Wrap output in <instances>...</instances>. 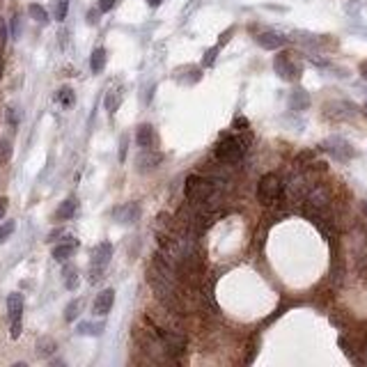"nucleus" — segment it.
I'll return each mask as SVG.
<instances>
[{
	"label": "nucleus",
	"instance_id": "obj_4",
	"mask_svg": "<svg viewBox=\"0 0 367 367\" xmlns=\"http://www.w3.org/2000/svg\"><path fill=\"white\" fill-rule=\"evenodd\" d=\"M243 143L239 138H232V135H225L218 145H216V159L220 163H239L243 156Z\"/></svg>",
	"mask_w": 367,
	"mask_h": 367
},
{
	"label": "nucleus",
	"instance_id": "obj_36",
	"mask_svg": "<svg viewBox=\"0 0 367 367\" xmlns=\"http://www.w3.org/2000/svg\"><path fill=\"white\" fill-rule=\"evenodd\" d=\"M358 71H360V76L367 80V60H362V62H360V67H358Z\"/></svg>",
	"mask_w": 367,
	"mask_h": 367
},
{
	"label": "nucleus",
	"instance_id": "obj_20",
	"mask_svg": "<svg viewBox=\"0 0 367 367\" xmlns=\"http://www.w3.org/2000/svg\"><path fill=\"white\" fill-rule=\"evenodd\" d=\"M119 101H122V89H110L108 97H106V108H108V113H115V110H117Z\"/></svg>",
	"mask_w": 367,
	"mask_h": 367
},
{
	"label": "nucleus",
	"instance_id": "obj_29",
	"mask_svg": "<svg viewBox=\"0 0 367 367\" xmlns=\"http://www.w3.org/2000/svg\"><path fill=\"white\" fill-rule=\"evenodd\" d=\"M21 319H16V322H12V326H10V338L12 340H19L21 338Z\"/></svg>",
	"mask_w": 367,
	"mask_h": 367
},
{
	"label": "nucleus",
	"instance_id": "obj_18",
	"mask_svg": "<svg viewBox=\"0 0 367 367\" xmlns=\"http://www.w3.org/2000/svg\"><path fill=\"white\" fill-rule=\"evenodd\" d=\"M55 340L51 338H39V342H37V353L39 356H51V353H55Z\"/></svg>",
	"mask_w": 367,
	"mask_h": 367
},
{
	"label": "nucleus",
	"instance_id": "obj_31",
	"mask_svg": "<svg viewBox=\"0 0 367 367\" xmlns=\"http://www.w3.org/2000/svg\"><path fill=\"white\" fill-rule=\"evenodd\" d=\"M234 129H239V131H246V129H248V119H246V117H241V115H239V117L234 119Z\"/></svg>",
	"mask_w": 367,
	"mask_h": 367
},
{
	"label": "nucleus",
	"instance_id": "obj_17",
	"mask_svg": "<svg viewBox=\"0 0 367 367\" xmlns=\"http://www.w3.org/2000/svg\"><path fill=\"white\" fill-rule=\"evenodd\" d=\"M104 322H80L78 324V333L80 335H101L104 333Z\"/></svg>",
	"mask_w": 367,
	"mask_h": 367
},
{
	"label": "nucleus",
	"instance_id": "obj_9",
	"mask_svg": "<svg viewBox=\"0 0 367 367\" xmlns=\"http://www.w3.org/2000/svg\"><path fill=\"white\" fill-rule=\"evenodd\" d=\"M255 39H257V44L262 46V49H266V51H278V49H283V46L287 44V37L280 35V32H273V30H268V32H259Z\"/></svg>",
	"mask_w": 367,
	"mask_h": 367
},
{
	"label": "nucleus",
	"instance_id": "obj_2",
	"mask_svg": "<svg viewBox=\"0 0 367 367\" xmlns=\"http://www.w3.org/2000/svg\"><path fill=\"white\" fill-rule=\"evenodd\" d=\"M283 193H285V183H283V179H280L278 174L268 172V174H264V177L259 179V183H257V198H259V202H262V204H266V207H273V204L283 198Z\"/></svg>",
	"mask_w": 367,
	"mask_h": 367
},
{
	"label": "nucleus",
	"instance_id": "obj_16",
	"mask_svg": "<svg viewBox=\"0 0 367 367\" xmlns=\"http://www.w3.org/2000/svg\"><path fill=\"white\" fill-rule=\"evenodd\" d=\"M106 67V49H95L92 51V58H89V69L95 74H101Z\"/></svg>",
	"mask_w": 367,
	"mask_h": 367
},
{
	"label": "nucleus",
	"instance_id": "obj_7",
	"mask_svg": "<svg viewBox=\"0 0 367 367\" xmlns=\"http://www.w3.org/2000/svg\"><path fill=\"white\" fill-rule=\"evenodd\" d=\"M113 218L119 225H133L140 218V204L138 202H124L122 207H117L113 211Z\"/></svg>",
	"mask_w": 367,
	"mask_h": 367
},
{
	"label": "nucleus",
	"instance_id": "obj_6",
	"mask_svg": "<svg viewBox=\"0 0 367 367\" xmlns=\"http://www.w3.org/2000/svg\"><path fill=\"white\" fill-rule=\"evenodd\" d=\"M305 202H308V207L312 209V211H324V209L328 207V202H331V193H328L326 186H322V183H317V186H312V189L305 193Z\"/></svg>",
	"mask_w": 367,
	"mask_h": 367
},
{
	"label": "nucleus",
	"instance_id": "obj_13",
	"mask_svg": "<svg viewBox=\"0 0 367 367\" xmlns=\"http://www.w3.org/2000/svg\"><path fill=\"white\" fill-rule=\"evenodd\" d=\"M289 106H292V110H308L310 108V95L305 89L296 87L292 92V97H289Z\"/></svg>",
	"mask_w": 367,
	"mask_h": 367
},
{
	"label": "nucleus",
	"instance_id": "obj_3",
	"mask_svg": "<svg viewBox=\"0 0 367 367\" xmlns=\"http://www.w3.org/2000/svg\"><path fill=\"white\" fill-rule=\"evenodd\" d=\"M113 257V243L110 241H101L95 250H92V262H89V283L95 285L101 280L104 276V268L110 264Z\"/></svg>",
	"mask_w": 367,
	"mask_h": 367
},
{
	"label": "nucleus",
	"instance_id": "obj_28",
	"mask_svg": "<svg viewBox=\"0 0 367 367\" xmlns=\"http://www.w3.org/2000/svg\"><path fill=\"white\" fill-rule=\"evenodd\" d=\"M218 51H220V46H213V49H209L207 53H204L202 65H204V67H211L213 62H216V55H218Z\"/></svg>",
	"mask_w": 367,
	"mask_h": 367
},
{
	"label": "nucleus",
	"instance_id": "obj_32",
	"mask_svg": "<svg viewBox=\"0 0 367 367\" xmlns=\"http://www.w3.org/2000/svg\"><path fill=\"white\" fill-rule=\"evenodd\" d=\"M87 21H89L92 25H95L97 21H99V7H97V10H89V12H87Z\"/></svg>",
	"mask_w": 367,
	"mask_h": 367
},
{
	"label": "nucleus",
	"instance_id": "obj_19",
	"mask_svg": "<svg viewBox=\"0 0 367 367\" xmlns=\"http://www.w3.org/2000/svg\"><path fill=\"white\" fill-rule=\"evenodd\" d=\"M80 308H83V301H80V298L71 301L69 305H67V310H65V322H74V319H78Z\"/></svg>",
	"mask_w": 367,
	"mask_h": 367
},
{
	"label": "nucleus",
	"instance_id": "obj_11",
	"mask_svg": "<svg viewBox=\"0 0 367 367\" xmlns=\"http://www.w3.org/2000/svg\"><path fill=\"white\" fill-rule=\"evenodd\" d=\"M135 140H138V147L143 149H154L156 145V133L152 129V124H140L138 133H135Z\"/></svg>",
	"mask_w": 367,
	"mask_h": 367
},
{
	"label": "nucleus",
	"instance_id": "obj_27",
	"mask_svg": "<svg viewBox=\"0 0 367 367\" xmlns=\"http://www.w3.org/2000/svg\"><path fill=\"white\" fill-rule=\"evenodd\" d=\"M67 12H69V0H58L55 19H58V21H65V19H67Z\"/></svg>",
	"mask_w": 367,
	"mask_h": 367
},
{
	"label": "nucleus",
	"instance_id": "obj_1",
	"mask_svg": "<svg viewBox=\"0 0 367 367\" xmlns=\"http://www.w3.org/2000/svg\"><path fill=\"white\" fill-rule=\"evenodd\" d=\"M183 193H186V200H189L191 204H204V202L213 204V181L211 179L200 177V174H191V177L186 179Z\"/></svg>",
	"mask_w": 367,
	"mask_h": 367
},
{
	"label": "nucleus",
	"instance_id": "obj_26",
	"mask_svg": "<svg viewBox=\"0 0 367 367\" xmlns=\"http://www.w3.org/2000/svg\"><path fill=\"white\" fill-rule=\"evenodd\" d=\"M12 159V145L7 138L0 140V163H7Z\"/></svg>",
	"mask_w": 367,
	"mask_h": 367
},
{
	"label": "nucleus",
	"instance_id": "obj_14",
	"mask_svg": "<svg viewBox=\"0 0 367 367\" xmlns=\"http://www.w3.org/2000/svg\"><path fill=\"white\" fill-rule=\"evenodd\" d=\"M76 209H78V202H76L74 198L65 200V202L58 207V211H55V218H58V220H69L71 216L76 213Z\"/></svg>",
	"mask_w": 367,
	"mask_h": 367
},
{
	"label": "nucleus",
	"instance_id": "obj_12",
	"mask_svg": "<svg viewBox=\"0 0 367 367\" xmlns=\"http://www.w3.org/2000/svg\"><path fill=\"white\" fill-rule=\"evenodd\" d=\"M7 312H10V322H16V319L23 317V294L12 292L7 296Z\"/></svg>",
	"mask_w": 367,
	"mask_h": 367
},
{
	"label": "nucleus",
	"instance_id": "obj_8",
	"mask_svg": "<svg viewBox=\"0 0 367 367\" xmlns=\"http://www.w3.org/2000/svg\"><path fill=\"white\" fill-rule=\"evenodd\" d=\"M322 147L326 149V152H331V154L335 156L338 161H349L353 156L351 145H349L344 138H331V140H326Z\"/></svg>",
	"mask_w": 367,
	"mask_h": 367
},
{
	"label": "nucleus",
	"instance_id": "obj_33",
	"mask_svg": "<svg viewBox=\"0 0 367 367\" xmlns=\"http://www.w3.org/2000/svg\"><path fill=\"white\" fill-rule=\"evenodd\" d=\"M12 37H19V16L12 19Z\"/></svg>",
	"mask_w": 367,
	"mask_h": 367
},
{
	"label": "nucleus",
	"instance_id": "obj_37",
	"mask_svg": "<svg viewBox=\"0 0 367 367\" xmlns=\"http://www.w3.org/2000/svg\"><path fill=\"white\" fill-rule=\"evenodd\" d=\"M5 211H7V198H0V218L5 216Z\"/></svg>",
	"mask_w": 367,
	"mask_h": 367
},
{
	"label": "nucleus",
	"instance_id": "obj_39",
	"mask_svg": "<svg viewBox=\"0 0 367 367\" xmlns=\"http://www.w3.org/2000/svg\"><path fill=\"white\" fill-rule=\"evenodd\" d=\"M362 113H365V117H367V104H365V106H362Z\"/></svg>",
	"mask_w": 367,
	"mask_h": 367
},
{
	"label": "nucleus",
	"instance_id": "obj_24",
	"mask_svg": "<svg viewBox=\"0 0 367 367\" xmlns=\"http://www.w3.org/2000/svg\"><path fill=\"white\" fill-rule=\"evenodd\" d=\"M58 101L65 106V108H71V106H74V101H76L71 87H62V89H60V92H58Z\"/></svg>",
	"mask_w": 367,
	"mask_h": 367
},
{
	"label": "nucleus",
	"instance_id": "obj_35",
	"mask_svg": "<svg viewBox=\"0 0 367 367\" xmlns=\"http://www.w3.org/2000/svg\"><path fill=\"white\" fill-rule=\"evenodd\" d=\"M7 117H10V124H12V126H16V122H19V117H16L14 108H10V113H7Z\"/></svg>",
	"mask_w": 367,
	"mask_h": 367
},
{
	"label": "nucleus",
	"instance_id": "obj_34",
	"mask_svg": "<svg viewBox=\"0 0 367 367\" xmlns=\"http://www.w3.org/2000/svg\"><path fill=\"white\" fill-rule=\"evenodd\" d=\"M126 159V138H122V147H119V161Z\"/></svg>",
	"mask_w": 367,
	"mask_h": 367
},
{
	"label": "nucleus",
	"instance_id": "obj_38",
	"mask_svg": "<svg viewBox=\"0 0 367 367\" xmlns=\"http://www.w3.org/2000/svg\"><path fill=\"white\" fill-rule=\"evenodd\" d=\"M161 3H163V0H147V5H149V7H159Z\"/></svg>",
	"mask_w": 367,
	"mask_h": 367
},
{
	"label": "nucleus",
	"instance_id": "obj_30",
	"mask_svg": "<svg viewBox=\"0 0 367 367\" xmlns=\"http://www.w3.org/2000/svg\"><path fill=\"white\" fill-rule=\"evenodd\" d=\"M117 5V0H99V12H110Z\"/></svg>",
	"mask_w": 367,
	"mask_h": 367
},
{
	"label": "nucleus",
	"instance_id": "obj_22",
	"mask_svg": "<svg viewBox=\"0 0 367 367\" xmlns=\"http://www.w3.org/2000/svg\"><path fill=\"white\" fill-rule=\"evenodd\" d=\"M161 163V154H145L138 159V168L140 170H147V168H154V165Z\"/></svg>",
	"mask_w": 367,
	"mask_h": 367
},
{
	"label": "nucleus",
	"instance_id": "obj_5",
	"mask_svg": "<svg viewBox=\"0 0 367 367\" xmlns=\"http://www.w3.org/2000/svg\"><path fill=\"white\" fill-rule=\"evenodd\" d=\"M273 69H276V74H278L283 80H298L301 78V67L294 62L289 53L276 55V60H273Z\"/></svg>",
	"mask_w": 367,
	"mask_h": 367
},
{
	"label": "nucleus",
	"instance_id": "obj_40",
	"mask_svg": "<svg viewBox=\"0 0 367 367\" xmlns=\"http://www.w3.org/2000/svg\"><path fill=\"white\" fill-rule=\"evenodd\" d=\"M0 71H3V62H0Z\"/></svg>",
	"mask_w": 367,
	"mask_h": 367
},
{
	"label": "nucleus",
	"instance_id": "obj_23",
	"mask_svg": "<svg viewBox=\"0 0 367 367\" xmlns=\"http://www.w3.org/2000/svg\"><path fill=\"white\" fill-rule=\"evenodd\" d=\"M65 285H67V289H71V292L78 287V271H76L74 266L65 268Z\"/></svg>",
	"mask_w": 367,
	"mask_h": 367
},
{
	"label": "nucleus",
	"instance_id": "obj_10",
	"mask_svg": "<svg viewBox=\"0 0 367 367\" xmlns=\"http://www.w3.org/2000/svg\"><path fill=\"white\" fill-rule=\"evenodd\" d=\"M113 303H115V292H113V289H104V292L95 298L92 312H95L97 317H106V314L113 310Z\"/></svg>",
	"mask_w": 367,
	"mask_h": 367
},
{
	"label": "nucleus",
	"instance_id": "obj_15",
	"mask_svg": "<svg viewBox=\"0 0 367 367\" xmlns=\"http://www.w3.org/2000/svg\"><path fill=\"white\" fill-rule=\"evenodd\" d=\"M76 250V241H69V243H60L53 248V259L55 262H67V259L74 255Z\"/></svg>",
	"mask_w": 367,
	"mask_h": 367
},
{
	"label": "nucleus",
	"instance_id": "obj_25",
	"mask_svg": "<svg viewBox=\"0 0 367 367\" xmlns=\"http://www.w3.org/2000/svg\"><path fill=\"white\" fill-rule=\"evenodd\" d=\"M14 230H16V223L14 220H7V223H3L0 225V243H5L7 239L14 234Z\"/></svg>",
	"mask_w": 367,
	"mask_h": 367
},
{
	"label": "nucleus",
	"instance_id": "obj_21",
	"mask_svg": "<svg viewBox=\"0 0 367 367\" xmlns=\"http://www.w3.org/2000/svg\"><path fill=\"white\" fill-rule=\"evenodd\" d=\"M30 16L37 21V23H49V14H46V10L41 5H37V3H32V5L28 7Z\"/></svg>",
	"mask_w": 367,
	"mask_h": 367
}]
</instances>
